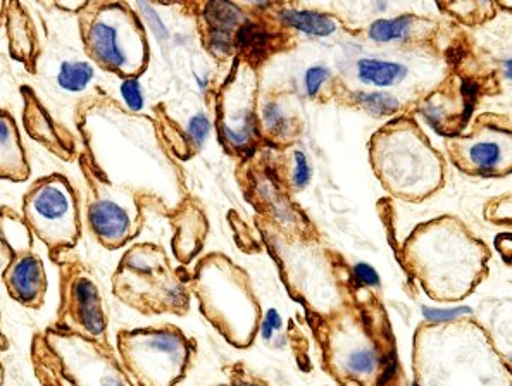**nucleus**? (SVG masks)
<instances>
[{
  "label": "nucleus",
  "mask_w": 512,
  "mask_h": 386,
  "mask_svg": "<svg viewBox=\"0 0 512 386\" xmlns=\"http://www.w3.org/2000/svg\"><path fill=\"white\" fill-rule=\"evenodd\" d=\"M0 245L7 254L0 274L7 295L25 309H42L49 292L44 259L35 250V237L25 218L13 207H0Z\"/></svg>",
  "instance_id": "obj_8"
},
{
  "label": "nucleus",
  "mask_w": 512,
  "mask_h": 386,
  "mask_svg": "<svg viewBox=\"0 0 512 386\" xmlns=\"http://www.w3.org/2000/svg\"><path fill=\"white\" fill-rule=\"evenodd\" d=\"M19 94L23 99V125L28 137L63 162L78 159L75 135L50 114L37 92L30 85H21Z\"/></svg>",
  "instance_id": "obj_9"
},
{
  "label": "nucleus",
  "mask_w": 512,
  "mask_h": 386,
  "mask_svg": "<svg viewBox=\"0 0 512 386\" xmlns=\"http://www.w3.org/2000/svg\"><path fill=\"white\" fill-rule=\"evenodd\" d=\"M281 19L290 28L314 37H328L337 30V25L330 16L311 11H283Z\"/></svg>",
  "instance_id": "obj_13"
},
{
  "label": "nucleus",
  "mask_w": 512,
  "mask_h": 386,
  "mask_svg": "<svg viewBox=\"0 0 512 386\" xmlns=\"http://www.w3.org/2000/svg\"><path fill=\"white\" fill-rule=\"evenodd\" d=\"M21 216L56 266L82 240L80 197L68 176L61 173L33 181L21 200Z\"/></svg>",
  "instance_id": "obj_4"
},
{
  "label": "nucleus",
  "mask_w": 512,
  "mask_h": 386,
  "mask_svg": "<svg viewBox=\"0 0 512 386\" xmlns=\"http://www.w3.org/2000/svg\"><path fill=\"white\" fill-rule=\"evenodd\" d=\"M413 18L411 16H402L395 19H380L375 21L369 28V37L375 42H392V40H404L407 33L411 30Z\"/></svg>",
  "instance_id": "obj_15"
},
{
  "label": "nucleus",
  "mask_w": 512,
  "mask_h": 386,
  "mask_svg": "<svg viewBox=\"0 0 512 386\" xmlns=\"http://www.w3.org/2000/svg\"><path fill=\"white\" fill-rule=\"evenodd\" d=\"M211 125H209V119L204 114H197L194 118L190 119V125H188V137L192 138V142L197 145L204 144L207 135H209Z\"/></svg>",
  "instance_id": "obj_22"
},
{
  "label": "nucleus",
  "mask_w": 512,
  "mask_h": 386,
  "mask_svg": "<svg viewBox=\"0 0 512 386\" xmlns=\"http://www.w3.org/2000/svg\"><path fill=\"white\" fill-rule=\"evenodd\" d=\"M295 162H297L294 173L295 185L299 188L307 187V183L311 180V166L307 162V157L302 152H297Z\"/></svg>",
  "instance_id": "obj_24"
},
{
  "label": "nucleus",
  "mask_w": 512,
  "mask_h": 386,
  "mask_svg": "<svg viewBox=\"0 0 512 386\" xmlns=\"http://www.w3.org/2000/svg\"><path fill=\"white\" fill-rule=\"evenodd\" d=\"M11 349V342L7 338L6 333L2 330V312H0V352H7Z\"/></svg>",
  "instance_id": "obj_30"
},
{
  "label": "nucleus",
  "mask_w": 512,
  "mask_h": 386,
  "mask_svg": "<svg viewBox=\"0 0 512 386\" xmlns=\"http://www.w3.org/2000/svg\"><path fill=\"white\" fill-rule=\"evenodd\" d=\"M76 161L87 188L85 219L90 235L102 249H123L144 228V207L149 200L130 188L104 180L83 152Z\"/></svg>",
  "instance_id": "obj_6"
},
{
  "label": "nucleus",
  "mask_w": 512,
  "mask_h": 386,
  "mask_svg": "<svg viewBox=\"0 0 512 386\" xmlns=\"http://www.w3.org/2000/svg\"><path fill=\"white\" fill-rule=\"evenodd\" d=\"M469 157L483 171L494 169L500 161V147L494 142H478L469 149Z\"/></svg>",
  "instance_id": "obj_19"
},
{
  "label": "nucleus",
  "mask_w": 512,
  "mask_h": 386,
  "mask_svg": "<svg viewBox=\"0 0 512 386\" xmlns=\"http://www.w3.org/2000/svg\"><path fill=\"white\" fill-rule=\"evenodd\" d=\"M4 26L11 59L21 64L26 73L37 75L38 61L42 57V44L37 23L28 7L19 0L6 2Z\"/></svg>",
  "instance_id": "obj_10"
},
{
  "label": "nucleus",
  "mask_w": 512,
  "mask_h": 386,
  "mask_svg": "<svg viewBox=\"0 0 512 386\" xmlns=\"http://www.w3.org/2000/svg\"><path fill=\"white\" fill-rule=\"evenodd\" d=\"M57 271L59 304L52 326L109 343V311L92 268L80 257L68 254L57 264Z\"/></svg>",
  "instance_id": "obj_7"
},
{
  "label": "nucleus",
  "mask_w": 512,
  "mask_h": 386,
  "mask_svg": "<svg viewBox=\"0 0 512 386\" xmlns=\"http://www.w3.org/2000/svg\"><path fill=\"white\" fill-rule=\"evenodd\" d=\"M95 71L92 64L83 63V61H68L59 68L57 73V85L71 92V94H80L87 90L90 81L94 80Z\"/></svg>",
  "instance_id": "obj_14"
},
{
  "label": "nucleus",
  "mask_w": 512,
  "mask_h": 386,
  "mask_svg": "<svg viewBox=\"0 0 512 386\" xmlns=\"http://www.w3.org/2000/svg\"><path fill=\"white\" fill-rule=\"evenodd\" d=\"M357 102L373 116H388L399 109V100L387 94H357Z\"/></svg>",
  "instance_id": "obj_18"
},
{
  "label": "nucleus",
  "mask_w": 512,
  "mask_h": 386,
  "mask_svg": "<svg viewBox=\"0 0 512 386\" xmlns=\"http://www.w3.org/2000/svg\"><path fill=\"white\" fill-rule=\"evenodd\" d=\"M32 178V166L26 156L21 131L13 114L0 107V180L26 183Z\"/></svg>",
  "instance_id": "obj_11"
},
{
  "label": "nucleus",
  "mask_w": 512,
  "mask_h": 386,
  "mask_svg": "<svg viewBox=\"0 0 512 386\" xmlns=\"http://www.w3.org/2000/svg\"><path fill=\"white\" fill-rule=\"evenodd\" d=\"M511 69H512L511 61H506V73H507V76H509V78H511Z\"/></svg>",
  "instance_id": "obj_34"
},
{
  "label": "nucleus",
  "mask_w": 512,
  "mask_h": 386,
  "mask_svg": "<svg viewBox=\"0 0 512 386\" xmlns=\"http://www.w3.org/2000/svg\"><path fill=\"white\" fill-rule=\"evenodd\" d=\"M83 4L85 2H73V4H66V2H56L54 6L57 7V9H61V11H64L66 14H78L80 13V9H82Z\"/></svg>",
  "instance_id": "obj_29"
},
{
  "label": "nucleus",
  "mask_w": 512,
  "mask_h": 386,
  "mask_svg": "<svg viewBox=\"0 0 512 386\" xmlns=\"http://www.w3.org/2000/svg\"><path fill=\"white\" fill-rule=\"evenodd\" d=\"M238 44L249 50H263L269 42L268 33L256 25H245L237 35Z\"/></svg>",
  "instance_id": "obj_20"
},
{
  "label": "nucleus",
  "mask_w": 512,
  "mask_h": 386,
  "mask_svg": "<svg viewBox=\"0 0 512 386\" xmlns=\"http://www.w3.org/2000/svg\"><path fill=\"white\" fill-rule=\"evenodd\" d=\"M328 76H330V73H328V69L323 68V66H314V68L307 69V94L311 95V97H314V95L318 94L319 88H321V85L325 83V80L328 78Z\"/></svg>",
  "instance_id": "obj_23"
},
{
  "label": "nucleus",
  "mask_w": 512,
  "mask_h": 386,
  "mask_svg": "<svg viewBox=\"0 0 512 386\" xmlns=\"http://www.w3.org/2000/svg\"><path fill=\"white\" fill-rule=\"evenodd\" d=\"M116 299L142 316L188 311V292L180 274L173 271L168 256L154 243H137L119 259L111 278Z\"/></svg>",
  "instance_id": "obj_3"
},
{
  "label": "nucleus",
  "mask_w": 512,
  "mask_h": 386,
  "mask_svg": "<svg viewBox=\"0 0 512 386\" xmlns=\"http://www.w3.org/2000/svg\"><path fill=\"white\" fill-rule=\"evenodd\" d=\"M206 19L211 30L232 33L233 26H237L242 21V13L233 4L213 2V4H207Z\"/></svg>",
  "instance_id": "obj_16"
},
{
  "label": "nucleus",
  "mask_w": 512,
  "mask_h": 386,
  "mask_svg": "<svg viewBox=\"0 0 512 386\" xmlns=\"http://www.w3.org/2000/svg\"><path fill=\"white\" fill-rule=\"evenodd\" d=\"M264 118L268 121V125L271 126V128H275L276 131L285 128V123H287V119H285V116L281 113L280 107L273 104V102L264 107Z\"/></svg>",
  "instance_id": "obj_26"
},
{
  "label": "nucleus",
  "mask_w": 512,
  "mask_h": 386,
  "mask_svg": "<svg viewBox=\"0 0 512 386\" xmlns=\"http://www.w3.org/2000/svg\"><path fill=\"white\" fill-rule=\"evenodd\" d=\"M4 18H6V2L0 0V28L4 26Z\"/></svg>",
  "instance_id": "obj_31"
},
{
  "label": "nucleus",
  "mask_w": 512,
  "mask_h": 386,
  "mask_svg": "<svg viewBox=\"0 0 512 386\" xmlns=\"http://www.w3.org/2000/svg\"><path fill=\"white\" fill-rule=\"evenodd\" d=\"M119 361L137 386H178L185 378L194 343L173 324H159L116 335Z\"/></svg>",
  "instance_id": "obj_5"
},
{
  "label": "nucleus",
  "mask_w": 512,
  "mask_h": 386,
  "mask_svg": "<svg viewBox=\"0 0 512 386\" xmlns=\"http://www.w3.org/2000/svg\"><path fill=\"white\" fill-rule=\"evenodd\" d=\"M354 273H356L357 280L363 281L364 285H368V287H378L380 285V276L376 273V269L371 268L369 264L359 262L354 268Z\"/></svg>",
  "instance_id": "obj_25"
},
{
  "label": "nucleus",
  "mask_w": 512,
  "mask_h": 386,
  "mask_svg": "<svg viewBox=\"0 0 512 386\" xmlns=\"http://www.w3.org/2000/svg\"><path fill=\"white\" fill-rule=\"evenodd\" d=\"M425 316L433 321H450V319L461 316L464 312H469V309L459 307V309H450V311H438V309H425Z\"/></svg>",
  "instance_id": "obj_27"
},
{
  "label": "nucleus",
  "mask_w": 512,
  "mask_h": 386,
  "mask_svg": "<svg viewBox=\"0 0 512 386\" xmlns=\"http://www.w3.org/2000/svg\"><path fill=\"white\" fill-rule=\"evenodd\" d=\"M281 326V318L280 314L275 311V309H271L266 314V319H264L263 323V338L264 340H269L271 335H273V331L278 330Z\"/></svg>",
  "instance_id": "obj_28"
},
{
  "label": "nucleus",
  "mask_w": 512,
  "mask_h": 386,
  "mask_svg": "<svg viewBox=\"0 0 512 386\" xmlns=\"http://www.w3.org/2000/svg\"><path fill=\"white\" fill-rule=\"evenodd\" d=\"M121 94L125 97L126 107L138 113L144 107V95H142V88L138 80H125L121 85Z\"/></svg>",
  "instance_id": "obj_21"
},
{
  "label": "nucleus",
  "mask_w": 512,
  "mask_h": 386,
  "mask_svg": "<svg viewBox=\"0 0 512 386\" xmlns=\"http://www.w3.org/2000/svg\"><path fill=\"white\" fill-rule=\"evenodd\" d=\"M40 386H137L109 343L47 326L30 343Z\"/></svg>",
  "instance_id": "obj_1"
},
{
  "label": "nucleus",
  "mask_w": 512,
  "mask_h": 386,
  "mask_svg": "<svg viewBox=\"0 0 512 386\" xmlns=\"http://www.w3.org/2000/svg\"><path fill=\"white\" fill-rule=\"evenodd\" d=\"M376 366H378V357H376L375 350L371 349L354 350L347 357V364H345L350 376H357V378L375 373Z\"/></svg>",
  "instance_id": "obj_17"
},
{
  "label": "nucleus",
  "mask_w": 512,
  "mask_h": 386,
  "mask_svg": "<svg viewBox=\"0 0 512 386\" xmlns=\"http://www.w3.org/2000/svg\"><path fill=\"white\" fill-rule=\"evenodd\" d=\"M83 52L92 66L121 80H138L147 66V42L137 14L125 2L87 0L76 14Z\"/></svg>",
  "instance_id": "obj_2"
},
{
  "label": "nucleus",
  "mask_w": 512,
  "mask_h": 386,
  "mask_svg": "<svg viewBox=\"0 0 512 386\" xmlns=\"http://www.w3.org/2000/svg\"><path fill=\"white\" fill-rule=\"evenodd\" d=\"M4 381H6V368H4V364L0 361V386H4Z\"/></svg>",
  "instance_id": "obj_33"
},
{
  "label": "nucleus",
  "mask_w": 512,
  "mask_h": 386,
  "mask_svg": "<svg viewBox=\"0 0 512 386\" xmlns=\"http://www.w3.org/2000/svg\"><path fill=\"white\" fill-rule=\"evenodd\" d=\"M235 386H263V385H259V383H254V381L238 380V381H235Z\"/></svg>",
  "instance_id": "obj_32"
},
{
  "label": "nucleus",
  "mask_w": 512,
  "mask_h": 386,
  "mask_svg": "<svg viewBox=\"0 0 512 386\" xmlns=\"http://www.w3.org/2000/svg\"><path fill=\"white\" fill-rule=\"evenodd\" d=\"M357 68H359L361 81L375 87H392L407 73V69L402 64L387 63L378 59H363L359 61Z\"/></svg>",
  "instance_id": "obj_12"
}]
</instances>
